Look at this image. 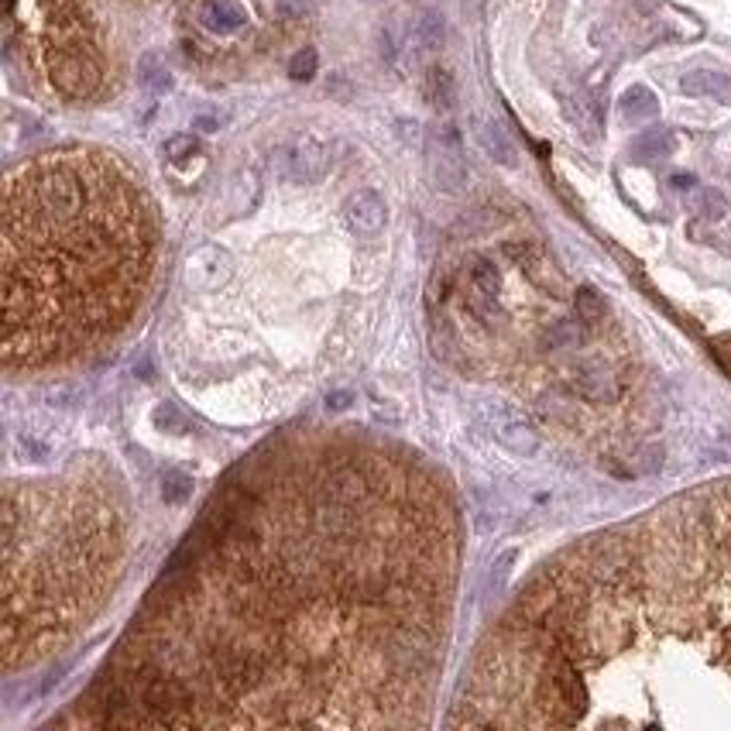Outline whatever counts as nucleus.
Returning a JSON list of instances; mask_svg holds the SVG:
<instances>
[{"label": "nucleus", "mask_w": 731, "mask_h": 731, "mask_svg": "<svg viewBox=\"0 0 731 731\" xmlns=\"http://www.w3.org/2000/svg\"><path fill=\"white\" fill-rule=\"evenodd\" d=\"M141 185L104 152H59L7 185L4 365L42 367L121 330L152 271Z\"/></svg>", "instance_id": "obj_1"}, {"label": "nucleus", "mask_w": 731, "mask_h": 731, "mask_svg": "<svg viewBox=\"0 0 731 731\" xmlns=\"http://www.w3.org/2000/svg\"><path fill=\"white\" fill-rule=\"evenodd\" d=\"M49 76H52L55 90L69 100L93 97V90L100 86V62L93 49L83 42V35L55 42L49 52Z\"/></svg>", "instance_id": "obj_2"}, {"label": "nucleus", "mask_w": 731, "mask_h": 731, "mask_svg": "<svg viewBox=\"0 0 731 731\" xmlns=\"http://www.w3.org/2000/svg\"><path fill=\"white\" fill-rule=\"evenodd\" d=\"M330 145L316 134H292L271 152V169L286 183H319L330 172Z\"/></svg>", "instance_id": "obj_3"}, {"label": "nucleus", "mask_w": 731, "mask_h": 731, "mask_svg": "<svg viewBox=\"0 0 731 731\" xmlns=\"http://www.w3.org/2000/svg\"><path fill=\"white\" fill-rule=\"evenodd\" d=\"M231 275H234V258L220 244H203L185 255L183 282L193 292H216L231 282Z\"/></svg>", "instance_id": "obj_4"}, {"label": "nucleus", "mask_w": 731, "mask_h": 731, "mask_svg": "<svg viewBox=\"0 0 731 731\" xmlns=\"http://www.w3.org/2000/svg\"><path fill=\"white\" fill-rule=\"evenodd\" d=\"M429 172L440 189L446 193H460L468 183V169H464V158H460V138L453 128H444L440 134H433L429 141Z\"/></svg>", "instance_id": "obj_5"}, {"label": "nucleus", "mask_w": 731, "mask_h": 731, "mask_svg": "<svg viewBox=\"0 0 731 731\" xmlns=\"http://www.w3.org/2000/svg\"><path fill=\"white\" fill-rule=\"evenodd\" d=\"M343 224L358 237H378L389 224V207L374 189H358L343 203Z\"/></svg>", "instance_id": "obj_6"}, {"label": "nucleus", "mask_w": 731, "mask_h": 731, "mask_svg": "<svg viewBox=\"0 0 731 731\" xmlns=\"http://www.w3.org/2000/svg\"><path fill=\"white\" fill-rule=\"evenodd\" d=\"M491 433H495L498 444L508 446V450L519 453V457H532V453L539 450V433H536L523 416H515V413H508V409H495V413H491Z\"/></svg>", "instance_id": "obj_7"}, {"label": "nucleus", "mask_w": 731, "mask_h": 731, "mask_svg": "<svg viewBox=\"0 0 731 731\" xmlns=\"http://www.w3.org/2000/svg\"><path fill=\"white\" fill-rule=\"evenodd\" d=\"M196 18H200V25L207 28L209 35L227 38V35H237L240 28L248 25V7L237 4V0H203Z\"/></svg>", "instance_id": "obj_8"}, {"label": "nucleus", "mask_w": 731, "mask_h": 731, "mask_svg": "<svg viewBox=\"0 0 731 731\" xmlns=\"http://www.w3.org/2000/svg\"><path fill=\"white\" fill-rule=\"evenodd\" d=\"M680 90L690 93V97H711V100H721L731 104V76L725 73H714V69H697V73H687L680 79Z\"/></svg>", "instance_id": "obj_9"}, {"label": "nucleus", "mask_w": 731, "mask_h": 731, "mask_svg": "<svg viewBox=\"0 0 731 731\" xmlns=\"http://www.w3.org/2000/svg\"><path fill=\"white\" fill-rule=\"evenodd\" d=\"M477 141H481L484 155H491L498 165H515V145H512V138L505 134V128L498 121L481 117L477 121Z\"/></svg>", "instance_id": "obj_10"}, {"label": "nucleus", "mask_w": 731, "mask_h": 731, "mask_svg": "<svg viewBox=\"0 0 731 731\" xmlns=\"http://www.w3.org/2000/svg\"><path fill=\"white\" fill-rule=\"evenodd\" d=\"M574 389L591 402H611L618 395V381L601 367H580L574 374Z\"/></svg>", "instance_id": "obj_11"}, {"label": "nucleus", "mask_w": 731, "mask_h": 731, "mask_svg": "<svg viewBox=\"0 0 731 731\" xmlns=\"http://www.w3.org/2000/svg\"><path fill=\"white\" fill-rule=\"evenodd\" d=\"M659 114V97H656L649 86H628L622 93V117L625 121H649Z\"/></svg>", "instance_id": "obj_12"}, {"label": "nucleus", "mask_w": 731, "mask_h": 731, "mask_svg": "<svg viewBox=\"0 0 731 731\" xmlns=\"http://www.w3.org/2000/svg\"><path fill=\"white\" fill-rule=\"evenodd\" d=\"M563 114H567V121H570L587 141L598 138V131H601L598 106L591 104L587 97H580V93H577V97H567V100H563Z\"/></svg>", "instance_id": "obj_13"}, {"label": "nucleus", "mask_w": 731, "mask_h": 731, "mask_svg": "<svg viewBox=\"0 0 731 731\" xmlns=\"http://www.w3.org/2000/svg\"><path fill=\"white\" fill-rule=\"evenodd\" d=\"M138 76H141V86H145L152 97H161V93H169V90H172V73H169L165 59L155 55V52H148L145 59H141Z\"/></svg>", "instance_id": "obj_14"}, {"label": "nucleus", "mask_w": 731, "mask_h": 731, "mask_svg": "<svg viewBox=\"0 0 731 731\" xmlns=\"http://www.w3.org/2000/svg\"><path fill=\"white\" fill-rule=\"evenodd\" d=\"M673 148H677V141H673V134L663 131V128H653V131H642L635 141H632V155L635 158H666L673 155Z\"/></svg>", "instance_id": "obj_15"}, {"label": "nucleus", "mask_w": 731, "mask_h": 731, "mask_svg": "<svg viewBox=\"0 0 731 731\" xmlns=\"http://www.w3.org/2000/svg\"><path fill=\"white\" fill-rule=\"evenodd\" d=\"M446 38V21L440 11H422L416 25V45L422 52H436Z\"/></svg>", "instance_id": "obj_16"}, {"label": "nucleus", "mask_w": 731, "mask_h": 731, "mask_svg": "<svg viewBox=\"0 0 731 731\" xmlns=\"http://www.w3.org/2000/svg\"><path fill=\"white\" fill-rule=\"evenodd\" d=\"M468 286L498 295V292H501V271H498L495 262H488V258H474L468 271Z\"/></svg>", "instance_id": "obj_17"}, {"label": "nucleus", "mask_w": 731, "mask_h": 731, "mask_svg": "<svg viewBox=\"0 0 731 731\" xmlns=\"http://www.w3.org/2000/svg\"><path fill=\"white\" fill-rule=\"evenodd\" d=\"M426 97L436 110H450L453 106V79L446 69H429V79H426Z\"/></svg>", "instance_id": "obj_18"}, {"label": "nucleus", "mask_w": 731, "mask_h": 731, "mask_svg": "<svg viewBox=\"0 0 731 731\" xmlns=\"http://www.w3.org/2000/svg\"><path fill=\"white\" fill-rule=\"evenodd\" d=\"M193 495V477L183 470H165L161 474V498L165 505H183L185 498Z\"/></svg>", "instance_id": "obj_19"}, {"label": "nucleus", "mask_w": 731, "mask_h": 731, "mask_svg": "<svg viewBox=\"0 0 731 731\" xmlns=\"http://www.w3.org/2000/svg\"><path fill=\"white\" fill-rule=\"evenodd\" d=\"M574 306H577V316H580L584 323H598V319H604V313H608V303L601 299L598 288H591V286L577 288Z\"/></svg>", "instance_id": "obj_20"}, {"label": "nucleus", "mask_w": 731, "mask_h": 731, "mask_svg": "<svg viewBox=\"0 0 731 731\" xmlns=\"http://www.w3.org/2000/svg\"><path fill=\"white\" fill-rule=\"evenodd\" d=\"M316 69H319L316 49H303V52L292 55V62H288V76L295 79V83H310V79L316 76Z\"/></svg>", "instance_id": "obj_21"}, {"label": "nucleus", "mask_w": 731, "mask_h": 731, "mask_svg": "<svg viewBox=\"0 0 731 731\" xmlns=\"http://www.w3.org/2000/svg\"><path fill=\"white\" fill-rule=\"evenodd\" d=\"M512 563H515V549H505L495 563H491V574H488V594H498V591L505 587V580H508V574H512Z\"/></svg>", "instance_id": "obj_22"}, {"label": "nucleus", "mask_w": 731, "mask_h": 731, "mask_svg": "<svg viewBox=\"0 0 731 731\" xmlns=\"http://www.w3.org/2000/svg\"><path fill=\"white\" fill-rule=\"evenodd\" d=\"M155 426L169 429V433H185V429H189L185 416L176 409V405H172V402H165V405H158L155 409Z\"/></svg>", "instance_id": "obj_23"}, {"label": "nucleus", "mask_w": 731, "mask_h": 731, "mask_svg": "<svg viewBox=\"0 0 731 731\" xmlns=\"http://www.w3.org/2000/svg\"><path fill=\"white\" fill-rule=\"evenodd\" d=\"M196 148H200L196 134H176V138L165 141V155H169V161H183V158H189Z\"/></svg>", "instance_id": "obj_24"}, {"label": "nucleus", "mask_w": 731, "mask_h": 731, "mask_svg": "<svg viewBox=\"0 0 731 731\" xmlns=\"http://www.w3.org/2000/svg\"><path fill=\"white\" fill-rule=\"evenodd\" d=\"M659 464H663V450H659V446H642V450L635 453V470H639V474L659 470Z\"/></svg>", "instance_id": "obj_25"}, {"label": "nucleus", "mask_w": 731, "mask_h": 731, "mask_svg": "<svg viewBox=\"0 0 731 731\" xmlns=\"http://www.w3.org/2000/svg\"><path fill=\"white\" fill-rule=\"evenodd\" d=\"M279 11L295 21V18H306L313 11V0H279Z\"/></svg>", "instance_id": "obj_26"}, {"label": "nucleus", "mask_w": 731, "mask_h": 731, "mask_svg": "<svg viewBox=\"0 0 731 731\" xmlns=\"http://www.w3.org/2000/svg\"><path fill=\"white\" fill-rule=\"evenodd\" d=\"M354 405V392H330L326 395V409L330 413H347Z\"/></svg>", "instance_id": "obj_27"}, {"label": "nucleus", "mask_w": 731, "mask_h": 731, "mask_svg": "<svg viewBox=\"0 0 731 731\" xmlns=\"http://www.w3.org/2000/svg\"><path fill=\"white\" fill-rule=\"evenodd\" d=\"M670 183H673V189H694V183H697V179H694V176H683V172H680V176H673Z\"/></svg>", "instance_id": "obj_28"}, {"label": "nucleus", "mask_w": 731, "mask_h": 731, "mask_svg": "<svg viewBox=\"0 0 731 731\" xmlns=\"http://www.w3.org/2000/svg\"><path fill=\"white\" fill-rule=\"evenodd\" d=\"M718 354H721V358H725V365L731 367V347H728V340H725V337L718 340Z\"/></svg>", "instance_id": "obj_29"}, {"label": "nucleus", "mask_w": 731, "mask_h": 731, "mask_svg": "<svg viewBox=\"0 0 731 731\" xmlns=\"http://www.w3.org/2000/svg\"><path fill=\"white\" fill-rule=\"evenodd\" d=\"M196 128H200V131H216V121L203 117V121H196Z\"/></svg>", "instance_id": "obj_30"}]
</instances>
